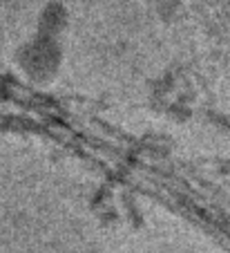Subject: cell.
<instances>
[{
  "label": "cell",
  "mask_w": 230,
  "mask_h": 253,
  "mask_svg": "<svg viewBox=\"0 0 230 253\" xmlns=\"http://www.w3.org/2000/svg\"><path fill=\"white\" fill-rule=\"evenodd\" d=\"M16 63H18L20 72H23L29 81L47 83L61 70V63H63L61 45L54 39H49V36L38 34L36 39L25 43L16 52Z\"/></svg>",
  "instance_id": "cell-1"
}]
</instances>
